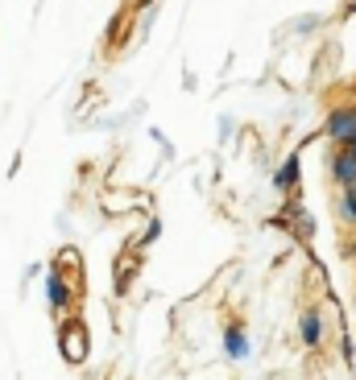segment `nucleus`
I'll use <instances>...</instances> for the list:
<instances>
[{
	"instance_id": "nucleus-1",
	"label": "nucleus",
	"mask_w": 356,
	"mask_h": 380,
	"mask_svg": "<svg viewBox=\"0 0 356 380\" xmlns=\"http://www.w3.org/2000/svg\"><path fill=\"white\" fill-rule=\"evenodd\" d=\"M328 137L335 145H344V149L356 141V104H344V108H335L328 116Z\"/></svg>"
},
{
	"instance_id": "nucleus-2",
	"label": "nucleus",
	"mask_w": 356,
	"mask_h": 380,
	"mask_svg": "<svg viewBox=\"0 0 356 380\" xmlns=\"http://www.w3.org/2000/svg\"><path fill=\"white\" fill-rule=\"evenodd\" d=\"M332 174H335V182L344 190H356V157L344 149V153H335V162H332Z\"/></svg>"
},
{
	"instance_id": "nucleus-3",
	"label": "nucleus",
	"mask_w": 356,
	"mask_h": 380,
	"mask_svg": "<svg viewBox=\"0 0 356 380\" xmlns=\"http://www.w3.org/2000/svg\"><path fill=\"white\" fill-rule=\"evenodd\" d=\"M87 343H83V327H67L63 331V356L67 359H83Z\"/></svg>"
},
{
	"instance_id": "nucleus-4",
	"label": "nucleus",
	"mask_w": 356,
	"mask_h": 380,
	"mask_svg": "<svg viewBox=\"0 0 356 380\" xmlns=\"http://www.w3.org/2000/svg\"><path fill=\"white\" fill-rule=\"evenodd\" d=\"M323 327H319V314H315V310H307V314H303V339H307V343H319V339H323Z\"/></svg>"
},
{
	"instance_id": "nucleus-5",
	"label": "nucleus",
	"mask_w": 356,
	"mask_h": 380,
	"mask_svg": "<svg viewBox=\"0 0 356 380\" xmlns=\"http://www.w3.org/2000/svg\"><path fill=\"white\" fill-rule=\"evenodd\" d=\"M340 219L356 228V190H344V199H340Z\"/></svg>"
},
{
	"instance_id": "nucleus-6",
	"label": "nucleus",
	"mask_w": 356,
	"mask_h": 380,
	"mask_svg": "<svg viewBox=\"0 0 356 380\" xmlns=\"http://www.w3.org/2000/svg\"><path fill=\"white\" fill-rule=\"evenodd\" d=\"M50 302H54V306H63V302H67V285H63V277H58V273H50Z\"/></svg>"
},
{
	"instance_id": "nucleus-7",
	"label": "nucleus",
	"mask_w": 356,
	"mask_h": 380,
	"mask_svg": "<svg viewBox=\"0 0 356 380\" xmlns=\"http://www.w3.org/2000/svg\"><path fill=\"white\" fill-rule=\"evenodd\" d=\"M249 352V339H240V331H228V356H244Z\"/></svg>"
},
{
	"instance_id": "nucleus-8",
	"label": "nucleus",
	"mask_w": 356,
	"mask_h": 380,
	"mask_svg": "<svg viewBox=\"0 0 356 380\" xmlns=\"http://www.w3.org/2000/svg\"><path fill=\"white\" fill-rule=\"evenodd\" d=\"M294 174H298V162L290 157V162L282 166V174H278V186H290V182H294Z\"/></svg>"
}]
</instances>
